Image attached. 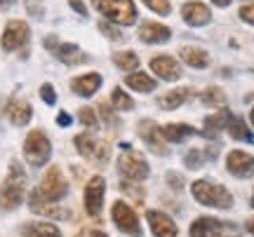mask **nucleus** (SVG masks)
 <instances>
[{
    "mask_svg": "<svg viewBox=\"0 0 254 237\" xmlns=\"http://www.w3.org/2000/svg\"><path fill=\"white\" fill-rule=\"evenodd\" d=\"M182 17L189 26L200 28V26H207L209 21H212V12L202 2H186L182 7Z\"/></svg>",
    "mask_w": 254,
    "mask_h": 237,
    "instance_id": "17",
    "label": "nucleus"
},
{
    "mask_svg": "<svg viewBox=\"0 0 254 237\" xmlns=\"http://www.w3.org/2000/svg\"><path fill=\"white\" fill-rule=\"evenodd\" d=\"M28 207H31V211H33V214H40V216H52V219H68V211L59 209L57 204L43 202L36 195V192H31V197H28Z\"/></svg>",
    "mask_w": 254,
    "mask_h": 237,
    "instance_id": "23",
    "label": "nucleus"
},
{
    "mask_svg": "<svg viewBox=\"0 0 254 237\" xmlns=\"http://www.w3.org/2000/svg\"><path fill=\"white\" fill-rule=\"evenodd\" d=\"M73 122V118L71 115H68V113H59V115H57V125H59V127H68V125H71Z\"/></svg>",
    "mask_w": 254,
    "mask_h": 237,
    "instance_id": "39",
    "label": "nucleus"
},
{
    "mask_svg": "<svg viewBox=\"0 0 254 237\" xmlns=\"http://www.w3.org/2000/svg\"><path fill=\"white\" fill-rule=\"evenodd\" d=\"M190 195L202 207H212V209H231L233 207V195L228 192V188H224L221 183L207 181V179H200L193 183Z\"/></svg>",
    "mask_w": 254,
    "mask_h": 237,
    "instance_id": "2",
    "label": "nucleus"
},
{
    "mask_svg": "<svg viewBox=\"0 0 254 237\" xmlns=\"http://www.w3.org/2000/svg\"><path fill=\"white\" fill-rule=\"evenodd\" d=\"M104 195H106V181L104 176H92L87 186H85V211L90 216H99L101 214V204H104Z\"/></svg>",
    "mask_w": 254,
    "mask_h": 237,
    "instance_id": "11",
    "label": "nucleus"
},
{
    "mask_svg": "<svg viewBox=\"0 0 254 237\" xmlns=\"http://www.w3.org/2000/svg\"><path fill=\"white\" fill-rule=\"evenodd\" d=\"M151 71L155 75H160L163 80L174 82L182 78V64L174 59L172 54H158L151 59Z\"/></svg>",
    "mask_w": 254,
    "mask_h": 237,
    "instance_id": "14",
    "label": "nucleus"
},
{
    "mask_svg": "<svg viewBox=\"0 0 254 237\" xmlns=\"http://www.w3.org/2000/svg\"><path fill=\"white\" fill-rule=\"evenodd\" d=\"M250 120H252V127H254V108H252V113H250Z\"/></svg>",
    "mask_w": 254,
    "mask_h": 237,
    "instance_id": "44",
    "label": "nucleus"
},
{
    "mask_svg": "<svg viewBox=\"0 0 254 237\" xmlns=\"http://www.w3.org/2000/svg\"><path fill=\"white\" fill-rule=\"evenodd\" d=\"M160 134H163L165 141H170V143H182L186 139L195 137L200 134L195 127H190V125H182V122H170V125H165L160 127Z\"/></svg>",
    "mask_w": 254,
    "mask_h": 237,
    "instance_id": "21",
    "label": "nucleus"
},
{
    "mask_svg": "<svg viewBox=\"0 0 254 237\" xmlns=\"http://www.w3.org/2000/svg\"><path fill=\"white\" fill-rule=\"evenodd\" d=\"M226 129H228V134H231V139H236V141H245V143H254V134L250 132V127H247V122L243 118L231 115Z\"/></svg>",
    "mask_w": 254,
    "mask_h": 237,
    "instance_id": "26",
    "label": "nucleus"
},
{
    "mask_svg": "<svg viewBox=\"0 0 254 237\" xmlns=\"http://www.w3.org/2000/svg\"><path fill=\"white\" fill-rule=\"evenodd\" d=\"M101 17H106L113 24L132 26L136 21V7L132 0H92Z\"/></svg>",
    "mask_w": 254,
    "mask_h": 237,
    "instance_id": "3",
    "label": "nucleus"
},
{
    "mask_svg": "<svg viewBox=\"0 0 254 237\" xmlns=\"http://www.w3.org/2000/svg\"><path fill=\"white\" fill-rule=\"evenodd\" d=\"M2 5H5V0H0V7H2Z\"/></svg>",
    "mask_w": 254,
    "mask_h": 237,
    "instance_id": "45",
    "label": "nucleus"
},
{
    "mask_svg": "<svg viewBox=\"0 0 254 237\" xmlns=\"http://www.w3.org/2000/svg\"><path fill=\"white\" fill-rule=\"evenodd\" d=\"M43 202H50V204H57L59 200H64L68 195V181L64 179V174L59 167H50L43 176V181L33 190Z\"/></svg>",
    "mask_w": 254,
    "mask_h": 237,
    "instance_id": "4",
    "label": "nucleus"
},
{
    "mask_svg": "<svg viewBox=\"0 0 254 237\" xmlns=\"http://www.w3.org/2000/svg\"><path fill=\"white\" fill-rule=\"evenodd\" d=\"M101 75L99 73H87V75H78V78H73L71 80V90L73 94H78V96H92V94H97V90L101 87Z\"/></svg>",
    "mask_w": 254,
    "mask_h": 237,
    "instance_id": "20",
    "label": "nucleus"
},
{
    "mask_svg": "<svg viewBox=\"0 0 254 237\" xmlns=\"http://www.w3.org/2000/svg\"><path fill=\"white\" fill-rule=\"evenodd\" d=\"M146 221L151 226V233L155 237H177L179 235V228L165 211H155V209H148L146 211Z\"/></svg>",
    "mask_w": 254,
    "mask_h": 237,
    "instance_id": "15",
    "label": "nucleus"
},
{
    "mask_svg": "<svg viewBox=\"0 0 254 237\" xmlns=\"http://www.w3.org/2000/svg\"><path fill=\"white\" fill-rule=\"evenodd\" d=\"M167 181H170V186H172L174 190H179V188L184 186V179L182 176H177V174H170V176H167Z\"/></svg>",
    "mask_w": 254,
    "mask_h": 237,
    "instance_id": "40",
    "label": "nucleus"
},
{
    "mask_svg": "<svg viewBox=\"0 0 254 237\" xmlns=\"http://www.w3.org/2000/svg\"><path fill=\"white\" fill-rule=\"evenodd\" d=\"M40 99L45 101L47 106H55V103H57V94H55V87H52L50 82H45V85L40 87Z\"/></svg>",
    "mask_w": 254,
    "mask_h": 237,
    "instance_id": "35",
    "label": "nucleus"
},
{
    "mask_svg": "<svg viewBox=\"0 0 254 237\" xmlns=\"http://www.w3.org/2000/svg\"><path fill=\"white\" fill-rule=\"evenodd\" d=\"M228 120H231V110H226V108H221L219 113H214V115H207L200 134H202V137H207V139H217L219 132H221V129H226Z\"/></svg>",
    "mask_w": 254,
    "mask_h": 237,
    "instance_id": "22",
    "label": "nucleus"
},
{
    "mask_svg": "<svg viewBox=\"0 0 254 237\" xmlns=\"http://www.w3.org/2000/svg\"><path fill=\"white\" fill-rule=\"evenodd\" d=\"M172 38V31L163 24H155V21H148L144 26H139V40L146 43V45H158V43H167Z\"/></svg>",
    "mask_w": 254,
    "mask_h": 237,
    "instance_id": "18",
    "label": "nucleus"
},
{
    "mask_svg": "<svg viewBox=\"0 0 254 237\" xmlns=\"http://www.w3.org/2000/svg\"><path fill=\"white\" fill-rule=\"evenodd\" d=\"M68 2H71V7L75 9L80 17H87V7H85V2H82V0H68Z\"/></svg>",
    "mask_w": 254,
    "mask_h": 237,
    "instance_id": "38",
    "label": "nucleus"
},
{
    "mask_svg": "<svg viewBox=\"0 0 254 237\" xmlns=\"http://www.w3.org/2000/svg\"><path fill=\"white\" fill-rule=\"evenodd\" d=\"M252 207H254V195H252Z\"/></svg>",
    "mask_w": 254,
    "mask_h": 237,
    "instance_id": "46",
    "label": "nucleus"
},
{
    "mask_svg": "<svg viewBox=\"0 0 254 237\" xmlns=\"http://www.w3.org/2000/svg\"><path fill=\"white\" fill-rule=\"evenodd\" d=\"M226 228H233V223H224L219 219H212V216H200L190 223L189 235L190 237H221V233Z\"/></svg>",
    "mask_w": 254,
    "mask_h": 237,
    "instance_id": "13",
    "label": "nucleus"
},
{
    "mask_svg": "<svg viewBox=\"0 0 254 237\" xmlns=\"http://www.w3.org/2000/svg\"><path fill=\"white\" fill-rule=\"evenodd\" d=\"M90 237H109V235H106V233H101V230H92Z\"/></svg>",
    "mask_w": 254,
    "mask_h": 237,
    "instance_id": "43",
    "label": "nucleus"
},
{
    "mask_svg": "<svg viewBox=\"0 0 254 237\" xmlns=\"http://www.w3.org/2000/svg\"><path fill=\"white\" fill-rule=\"evenodd\" d=\"M75 148L80 150L82 157H87V160L94 162V164H104L106 160H109V155H111L109 143L99 141L97 137H92V134H87V132L75 137Z\"/></svg>",
    "mask_w": 254,
    "mask_h": 237,
    "instance_id": "8",
    "label": "nucleus"
},
{
    "mask_svg": "<svg viewBox=\"0 0 254 237\" xmlns=\"http://www.w3.org/2000/svg\"><path fill=\"white\" fill-rule=\"evenodd\" d=\"M78 120H80V125H85V127L94 129L97 125H99V120H97V115H94V110L92 108H80L78 110Z\"/></svg>",
    "mask_w": 254,
    "mask_h": 237,
    "instance_id": "34",
    "label": "nucleus"
},
{
    "mask_svg": "<svg viewBox=\"0 0 254 237\" xmlns=\"http://www.w3.org/2000/svg\"><path fill=\"white\" fill-rule=\"evenodd\" d=\"M50 155H52V143L50 139L40 132V129H33L28 132L26 141H24V157L31 167H43V164L50 162Z\"/></svg>",
    "mask_w": 254,
    "mask_h": 237,
    "instance_id": "5",
    "label": "nucleus"
},
{
    "mask_svg": "<svg viewBox=\"0 0 254 237\" xmlns=\"http://www.w3.org/2000/svg\"><path fill=\"white\" fill-rule=\"evenodd\" d=\"M45 49L50 52H55V56L62 61V64H68V66H78V64H85L90 56L82 52L78 45H73V43H59L57 36H47L45 38Z\"/></svg>",
    "mask_w": 254,
    "mask_h": 237,
    "instance_id": "7",
    "label": "nucleus"
},
{
    "mask_svg": "<svg viewBox=\"0 0 254 237\" xmlns=\"http://www.w3.org/2000/svg\"><path fill=\"white\" fill-rule=\"evenodd\" d=\"M118 172H120V176H123L125 181L136 183V181H144L151 169H148V162L144 160V155L129 148V150H123V153H120Z\"/></svg>",
    "mask_w": 254,
    "mask_h": 237,
    "instance_id": "6",
    "label": "nucleus"
},
{
    "mask_svg": "<svg viewBox=\"0 0 254 237\" xmlns=\"http://www.w3.org/2000/svg\"><path fill=\"white\" fill-rule=\"evenodd\" d=\"M24 192H26V172L14 160L9 162L7 179L0 186V209H17L24 200Z\"/></svg>",
    "mask_w": 254,
    "mask_h": 237,
    "instance_id": "1",
    "label": "nucleus"
},
{
    "mask_svg": "<svg viewBox=\"0 0 254 237\" xmlns=\"http://www.w3.org/2000/svg\"><path fill=\"white\" fill-rule=\"evenodd\" d=\"M113 64L118 66L120 71H127V73H134L136 66H139V56L132 49H125V52H116L113 54Z\"/></svg>",
    "mask_w": 254,
    "mask_h": 237,
    "instance_id": "30",
    "label": "nucleus"
},
{
    "mask_svg": "<svg viewBox=\"0 0 254 237\" xmlns=\"http://www.w3.org/2000/svg\"><path fill=\"white\" fill-rule=\"evenodd\" d=\"M111 216H113V223L118 226L123 233L132 237H141V226H139V219H136L134 209L125 204V202H116L113 209H111Z\"/></svg>",
    "mask_w": 254,
    "mask_h": 237,
    "instance_id": "9",
    "label": "nucleus"
},
{
    "mask_svg": "<svg viewBox=\"0 0 254 237\" xmlns=\"http://www.w3.org/2000/svg\"><path fill=\"white\" fill-rule=\"evenodd\" d=\"M144 5L148 9H153L155 14H163L167 17L170 12H172V5H170V0H144Z\"/></svg>",
    "mask_w": 254,
    "mask_h": 237,
    "instance_id": "33",
    "label": "nucleus"
},
{
    "mask_svg": "<svg viewBox=\"0 0 254 237\" xmlns=\"http://www.w3.org/2000/svg\"><path fill=\"white\" fill-rule=\"evenodd\" d=\"M245 230L250 233V235H254V216H252V219H247V221H245Z\"/></svg>",
    "mask_w": 254,
    "mask_h": 237,
    "instance_id": "41",
    "label": "nucleus"
},
{
    "mask_svg": "<svg viewBox=\"0 0 254 237\" xmlns=\"http://www.w3.org/2000/svg\"><path fill=\"white\" fill-rule=\"evenodd\" d=\"M111 103H113V108L116 110H132L134 108V101H132V96L129 94H125L123 92V87H116L113 90V94H111Z\"/></svg>",
    "mask_w": 254,
    "mask_h": 237,
    "instance_id": "32",
    "label": "nucleus"
},
{
    "mask_svg": "<svg viewBox=\"0 0 254 237\" xmlns=\"http://www.w3.org/2000/svg\"><path fill=\"white\" fill-rule=\"evenodd\" d=\"M240 19H243V21H247V24H254V2L243 5V7H240Z\"/></svg>",
    "mask_w": 254,
    "mask_h": 237,
    "instance_id": "37",
    "label": "nucleus"
},
{
    "mask_svg": "<svg viewBox=\"0 0 254 237\" xmlns=\"http://www.w3.org/2000/svg\"><path fill=\"white\" fill-rule=\"evenodd\" d=\"M190 94H193L190 87H177V90H170L167 94H163V96L158 99V106H163L165 110H174V108H179L182 103H186V101L190 99Z\"/></svg>",
    "mask_w": 254,
    "mask_h": 237,
    "instance_id": "24",
    "label": "nucleus"
},
{
    "mask_svg": "<svg viewBox=\"0 0 254 237\" xmlns=\"http://www.w3.org/2000/svg\"><path fill=\"white\" fill-rule=\"evenodd\" d=\"M125 85L129 87V90H134V92H153L155 87H158L153 78H151V75H146V73H141V71H134V73L127 75Z\"/></svg>",
    "mask_w": 254,
    "mask_h": 237,
    "instance_id": "27",
    "label": "nucleus"
},
{
    "mask_svg": "<svg viewBox=\"0 0 254 237\" xmlns=\"http://www.w3.org/2000/svg\"><path fill=\"white\" fill-rule=\"evenodd\" d=\"M139 137L144 139V143L153 153H167V148H165V139L160 134V127L155 125L153 120H144V122H139Z\"/></svg>",
    "mask_w": 254,
    "mask_h": 237,
    "instance_id": "16",
    "label": "nucleus"
},
{
    "mask_svg": "<svg viewBox=\"0 0 254 237\" xmlns=\"http://www.w3.org/2000/svg\"><path fill=\"white\" fill-rule=\"evenodd\" d=\"M214 157H217V150H214V148H205V150H202V148H190L184 162H186L189 169H195V167L205 164L207 160H214Z\"/></svg>",
    "mask_w": 254,
    "mask_h": 237,
    "instance_id": "29",
    "label": "nucleus"
},
{
    "mask_svg": "<svg viewBox=\"0 0 254 237\" xmlns=\"http://www.w3.org/2000/svg\"><path fill=\"white\" fill-rule=\"evenodd\" d=\"M179 56H182L184 64H189L190 68H207L209 66V54L205 49H200V47H182L179 49Z\"/></svg>",
    "mask_w": 254,
    "mask_h": 237,
    "instance_id": "25",
    "label": "nucleus"
},
{
    "mask_svg": "<svg viewBox=\"0 0 254 237\" xmlns=\"http://www.w3.org/2000/svg\"><path fill=\"white\" fill-rule=\"evenodd\" d=\"M28 38H31V28H28L26 21H9L7 26H5V33H2V49L5 52H14V49H21V47L28 43Z\"/></svg>",
    "mask_w": 254,
    "mask_h": 237,
    "instance_id": "10",
    "label": "nucleus"
},
{
    "mask_svg": "<svg viewBox=\"0 0 254 237\" xmlns=\"http://www.w3.org/2000/svg\"><path fill=\"white\" fill-rule=\"evenodd\" d=\"M7 115L12 120V125H17V127H24L31 122L33 118V108H31V103L24 99H9L7 101Z\"/></svg>",
    "mask_w": 254,
    "mask_h": 237,
    "instance_id": "19",
    "label": "nucleus"
},
{
    "mask_svg": "<svg viewBox=\"0 0 254 237\" xmlns=\"http://www.w3.org/2000/svg\"><path fill=\"white\" fill-rule=\"evenodd\" d=\"M226 169L236 179H250L254 176V155L245 150H231L226 157Z\"/></svg>",
    "mask_w": 254,
    "mask_h": 237,
    "instance_id": "12",
    "label": "nucleus"
},
{
    "mask_svg": "<svg viewBox=\"0 0 254 237\" xmlns=\"http://www.w3.org/2000/svg\"><path fill=\"white\" fill-rule=\"evenodd\" d=\"M24 237H62V230L52 223H26L21 230Z\"/></svg>",
    "mask_w": 254,
    "mask_h": 237,
    "instance_id": "28",
    "label": "nucleus"
},
{
    "mask_svg": "<svg viewBox=\"0 0 254 237\" xmlns=\"http://www.w3.org/2000/svg\"><path fill=\"white\" fill-rule=\"evenodd\" d=\"M99 31L104 36H109L111 40H123V33H120L118 28H113L109 21H99Z\"/></svg>",
    "mask_w": 254,
    "mask_h": 237,
    "instance_id": "36",
    "label": "nucleus"
},
{
    "mask_svg": "<svg viewBox=\"0 0 254 237\" xmlns=\"http://www.w3.org/2000/svg\"><path fill=\"white\" fill-rule=\"evenodd\" d=\"M200 101H202L205 106L219 108V106L226 103V94H224V90H219V87H207V90L200 94Z\"/></svg>",
    "mask_w": 254,
    "mask_h": 237,
    "instance_id": "31",
    "label": "nucleus"
},
{
    "mask_svg": "<svg viewBox=\"0 0 254 237\" xmlns=\"http://www.w3.org/2000/svg\"><path fill=\"white\" fill-rule=\"evenodd\" d=\"M214 5H219V7H228L231 5V0H212Z\"/></svg>",
    "mask_w": 254,
    "mask_h": 237,
    "instance_id": "42",
    "label": "nucleus"
}]
</instances>
